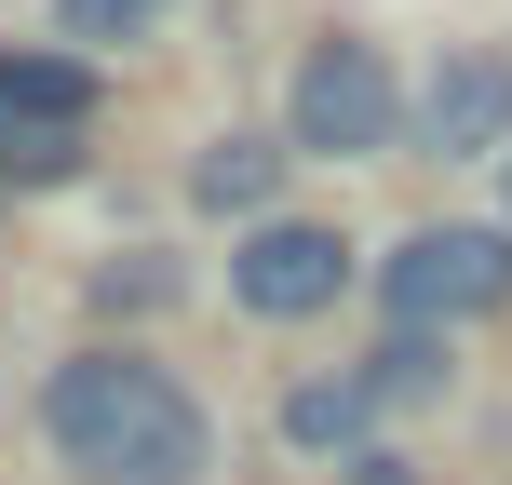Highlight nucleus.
Wrapping results in <instances>:
<instances>
[{"instance_id":"obj_11","label":"nucleus","mask_w":512,"mask_h":485,"mask_svg":"<svg viewBox=\"0 0 512 485\" xmlns=\"http://www.w3.org/2000/svg\"><path fill=\"white\" fill-rule=\"evenodd\" d=\"M499 176H512V149H499Z\"/></svg>"},{"instance_id":"obj_9","label":"nucleus","mask_w":512,"mask_h":485,"mask_svg":"<svg viewBox=\"0 0 512 485\" xmlns=\"http://www.w3.org/2000/svg\"><path fill=\"white\" fill-rule=\"evenodd\" d=\"M364 378H378V405H391V391H432V378H445V351H432V337H391Z\"/></svg>"},{"instance_id":"obj_6","label":"nucleus","mask_w":512,"mask_h":485,"mask_svg":"<svg viewBox=\"0 0 512 485\" xmlns=\"http://www.w3.org/2000/svg\"><path fill=\"white\" fill-rule=\"evenodd\" d=\"M364 418H378V378H297L283 391V445H310V459H364Z\"/></svg>"},{"instance_id":"obj_8","label":"nucleus","mask_w":512,"mask_h":485,"mask_svg":"<svg viewBox=\"0 0 512 485\" xmlns=\"http://www.w3.org/2000/svg\"><path fill=\"white\" fill-rule=\"evenodd\" d=\"M162 14H176V0H54V27H68L81 54H108V41H149Z\"/></svg>"},{"instance_id":"obj_7","label":"nucleus","mask_w":512,"mask_h":485,"mask_svg":"<svg viewBox=\"0 0 512 485\" xmlns=\"http://www.w3.org/2000/svg\"><path fill=\"white\" fill-rule=\"evenodd\" d=\"M283 162H297L283 135H216V149H203V176H189V189H203L216 216H256V203L283 189Z\"/></svg>"},{"instance_id":"obj_2","label":"nucleus","mask_w":512,"mask_h":485,"mask_svg":"<svg viewBox=\"0 0 512 485\" xmlns=\"http://www.w3.org/2000/svg\"><path fill=\"white\" fill-rule=\"evenodd\" d=\"M391 135H405V95H391L378 41H324V54L297 68L283 149H297V162H364V149H391Z\"/></svg>"},{"instance_id":"obj_4","label":"nucleus","mask_w":512,"mask_h":485,"mask_svg":"<svg viewBox=\"0 0 512 485\" xmlns=\"http://www.w3.org/2000/svg\"><path fill=\"white\" fill-rule=\"evenodd\" d=\"M337 283H351V243H337V230H297V216H270V230L230 256V297L256 310V324H297V310H324Z\"/></svg>"},{"instance_id":"obj_10","label":"nucleus","mask_w":512,"mask_h":485,"mask_svg":"<svg viewBox=\"0 0 512 485\" xmlns=\"http://www.w3.org/2000/svg\"><path fill=\"white\" fill-rule=\"evenodd\" d=\"M0 149H14V122H0Z\"/></svg>"},{"instance_id":"obj_3","label":"nucleus","mask_w":512,"mask_h":485,"mask_svg":"<svg viewBox=\"0 0 512 485\" xmlns=\"http://www.w3.org/2000/svg\"><path fill=\"white\" fill-rule=\"evenodd\" d=\"M378 297H391V337L472 324V310H499V297H512V230H418V243H391Z\"/></svg>"},{"instance_id":"obj_5","label":"nucleus","mask_w":512,"mask_h":485,"mask_svg":"<svg viewBox=\"0 0 512 485\" xmlns=\"http://www.w3.org/2000/svg\"><path fill=\"white\" fill-rule=\"evenodd\" d=\"M418 135H432L445 162H499L512 149V68L499 54H445L432 95H418Z\"/></svg>"},{"instance_id":"obj_1","label":"nucleus","mask_w":512,"mask_h":485,"mask_svg":"<svg viewBox=\"0 0 512 485\" xmlns=\"http://www.w3.org/2000/svg\"><path fill=\"white\" fill-rule=\"evenodd\" d=\"M41 432H54V459H68L81 485H203V459H216L203 405H189L162 364H135V351H81V364H54Z\"/></svg>"}]
</instances>
